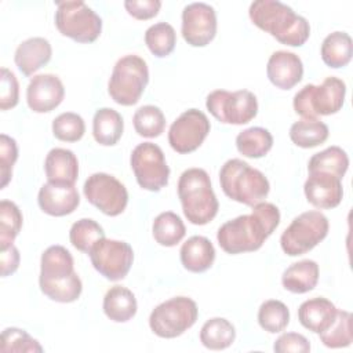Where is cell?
<instances>
[{"instance_id":"cell-1","label":"cell","mask_w":353,"mask_h":353,"mask_svg":"<svg viewBox=\"0 0 353 353\" xmlns=\"http://www.w3.org/2000/svg\"><path fill=\"white\" fill-rule=\"evenodd\" d=\"M279 223V208L272 203L261 201L252 205L251 214L225 222L218 229L216 240L219 247L228 254L252 252L262 247Z\"/></svg>"},{"instance_id":"cell-2","label":"cell","mask_w":353,"mask_h":353,"mask_svg":"<svg viewBox=\"0 0 353 353\" xmlns=\"http://www.w3.org/2000/svg\"><path fill=\"white\" fill-rule=\"evenodd\" d=\"M248 15L255 26L285 46L301 47L310 36V25L306 18L279 0L254 1L250 6Z\"/></svg>"},{"instance_id":"cell-3","label":"cell","mask_w":353,"mask_h":353,"mask_svg":"<svg viewBox=\"0 0 353 353\" xmlns=\"http://www.w3.org/2000/svg\"><path fill=\"white\" fill-rule=\"evenodd\" d=\"M39 285L51 301L70 303L79 299L83 284L74 272L72 254L62 245H50L40 259Z\"/></svg>"},{"instance_id":"cell-4","label":"cell","mask_w":353,"mask_h":353,"mask_svg":"<svg viewBox=\"0 0 353 353\" xmlns=\"http://www.w3.org/2000/svg\"><path fill=\"white\" fill-rule=\"evenodd\" d=\"M178 197L183 215L193 225H207L219 208L210 175L203 168H188L178 179Z\"/></svg>"},{"instance_id":"cell-5","label":"cell","mask_w":353,"mask_h":353,"mask_svg":"<svg viewBox=\"0 0 353 353\" xmlns=\"http://www.w3.org/2000/svg\"><path fill=\"white\" fill-rule=\"evenodd\" d=\"M219 183L230 200L250 207L263 201L270 190L268 178L241 159H230L221 167Z\"/></svg>"},{"instance_id":"cell-6","label":"cell","mask_w":353,"mask_h":353,"mask_svg":"<svg viewBox=\"0 0 353 353\" xmlns=\"http://www.w3.org/2000/svg\"><path fill=\"white\" fill-rule=\"evenodd\" d=\"M346 84L343 80L330 76L320 85L306 84L295 95L292 106L296 114L306 120H314L319 116L338 113L345 102Z\"/></svg>"},{"instance_id":"cell-7","label":"cell","mask_w":353,"mask_h":353,"mask_svg":"<svg viewBox=\"0 0 353 353\" xmlns=\"http://www.w3.org/2000/svg\"><path fill=\"white\" fill-rule=\"evenodd\" d=\"M148 83L149 69L145 59L130 54L116 62L108 83V92L116 103L132 106L141 99Z\"/></svg>"},{"instance_id":"cell-8","label":"cell","mask_w":353,"mask_h":353,"mask_svg":"<svg viewBox=\"0 0 353 353\" xmlns=\"http://www.w3.org/2000/svg\"><path fill=\"white\" fill-rule=\"evenodd\" d=\"M328 229L330 223L323 212L314 210L302 212L281 233V250L290 256L306 254L327 237Z\"/></svg>"},{"instance_id":"cell-9","label":"cell","mask_w":353,"mask_h":353,"mask_svg":"<svg viewBox=\"0 0 353 353\" xmlns=\"http://www.w3.org/2000/svg\"><path fill=\"white\" fill-rule=\"evenodd\" d=\"M55 26L77 43H92L102 32V19L84 1H57Z\"/></svg>"},{"instance_id":"cell-10","label":"cell","mask_w":353,"mask_h":353,"mask_svg":"<svg viewBox=\"0 0 353 353\" xmlns=\"http://www.w3.org/2000/svg\"><path fill=\"white\" fill-rule=\"evenodd\" d=\"M199 317L196 302L188 296H175L157 305L149 316L152 332L160 338L171 339L188 331Z\"/></svg>"},{"instance_id":"cell-11","label":"cell","mask_w":353,"mask_h":353,"mask_svg":"<svg viewBox=\"0 0 353 353\" xmlns=\"http://www.w3.org/2000/svg\"><path fill=\"white\" fill-rule=\"evenodd\" d=\"M205 106L223 124L243 125L255 119L258 113L256 97L248 90H215L207 95Z\"/></svg>"},{"instance_id":"cell-12","label":"cell","mask_w":353,"mask_h":353,"mask_svg":"<svg viewBox=\"0 0 353 353\" xmlns=\"http://www.w3.org/2000/svg\"><path fill=\"white\" fill-rule=\"evenodd\" d=\"M130 165L138 185L149 192H159L168 183L170 167L161 148L152 142H143L134 148Z\"/></svg>"},{"instance_id":"cell-13","label":"cell","mask_w":353,"mask_h":353,"mask_svg":"<svg viewBox=\"0 0 353 353\" xmlns=\"http://www.w3.org/2000/svg\"><path fill=\"white\" fill-rule=\"evenodd\" d=\"M83 193L88 203L109 216L120 215L128 204L125 186L117 178L106 172L90 175L84 182Z\"/></svg>"},{"instance_id":"cell-14","label":"cell","mask_w":353,"mask_h":353,"mask_svg":"<svg viewBox=\"0 0 353 353\" xmlns=\"http://www.w3.org/2000/svg\"><path fill=\"white\" fill-rule=\"evenodd\" d=\"M94 269L110 281L123 280L134 262L132 247L120 240L101 239L88 252Z\"/></svg>"},{"instance_id":"cell-15","label":"cell","mask_w":353,"mask_h":353,"mask_svg":"<svg viewBox=\"0 0 353 353\" xmlns=\"http://www.w3.org/2000/svg\"><path fill=\"white\" fill-rule=\"evenodd\" d=\"M210 130V120L201 110L188 109L171 124L168 143L176 153H192L201 146Z\"/></svg>"},{"instance_id":"cell-16","label":"cell","mask_w":353,"mask_h":353,"mask_svg":"<svg viewBox=\"0 0 353 353\" xmlns=\"http://www.w3.org/2000/svg\"><path fill=\"white\" fill-rule=\"evenodd\" d=\"M216 12L207 3H190L182 11V37L192 47H204L216 34Z\"/></svg>"},{"instance_id":"cell-17","label":"cell","mask_w":353,"mask_h":353,"mask_svg":"<svg viewBox=\"0 0 353 353\" xmlns=\"http://www.w3.org/2000/svg\"><path fill=\"white\" fill-rule=\"evenodd\" d=\"M65 97L61 79L51 73L36 74L30 79L26 88V102L36 113H48L58 108Z\"/></svg>"},{"instance_id":"cell-18","label":"cell","mask_w":353,"mask_h":353,"mask_svg":"<svg viewBox=\"0 0 353 353\" xmlns=\"http://www.w3.org/2000/svg\"><path fill=\"white\" fill-rule=\"evenodd\" d=\"M303 192L306 200L316 208L331 210L338 207L342 201V179L327 172H309Z\"/></svg>"},{"instance_id":"cell-19","label":"cell","mask_w":353,"mask_h":353,"mask_svg":"<svg viewBox=\"0 0 353 353\" xmlns=\"http://www.w3.org/2000/svg\"><path fill=\"white\" fill-rule=\"evenodd\" d=\"M37 203L47 215L65 216L79 207L80 196L74 185L47 182L39 190Z\"/></svg>"},{"instance_id":"cell-20","label":"cell","mask_w":353,"mask_h":353,"mask_svg":"<svg viewBox=\"0 0 353 353\" xmlns=\"http://www.w3.org/2000/svg\"><path fill=\"white\" fill-rule=\"evenodd\" d=\"M266 74L274 87L280 90H291L302 80L303 63L296 54L279 50L269 57Z\"/></svg>"},{"instance_id":"cell-21","label":"cell","mask_w":353,"mask_h":353,"mask_svg":"<svg viewBox=\"0 0 353 353\" xmlns=\"http://www.w3.org/2000/svg\"><path fill=\"white\" fill-rule=\"evenodd\" d=\"M52 48L44 37H30L23 40L15 50L14 61L19 72L25 76H32L51 59Z\"/></svg>"},{"instance_id":"cell-22","label":"cell","mask_w":353,"mask_h":353,"mask_svg":"<svg viewBox=\"0 0 353 353\" xmlns=\"http://www.w3.org/2000/svg\"><path fill=\"white\" fill-rule=\"evenodd\" d=\"M336 306L323 296H316L301 303L298 309L299 323L309 331L320 334L325 331L335 320Z\"/></svg>"},{"instance_id":"cell-23","label":"cell","mask_w":353,"mask_h":353,"mask_svg":"<svg viewBox=\"0 0 353 353\" xmlns=\"http://www.w3.org/2000/svg\"><path fill=\"white\" fill-rule=\"evenodd\" d=\"M44 171L48 182L74 185L79 176L77 157L69 149L54 148L46 156Z\"/></svg>"},{"instance_id":"cell-24","label":"cell","mask_w":353,"mask_h":353,"mask_svg":"<svg viewBox=\"0 0 353 353\" xmlns=\"http://www.w3.org/2000/svg\"><path fill=\"white\" fill-rule=\"evenodd\" d=\"M181 263L192 273L208 270L215 261V248L204 236H192L181 247Z\"/></svg>"},{"instance_id":"cell-25","label":"cell","mask_w":353,"mask_h":353,"mask_svg":"<svg viewBox=\"0 0 353 353\" xmlns=\"http://www.w3.org/2000/svg\"><path fill=\"white\" fill-rule=\"evenodd\" d=\"M102 307L106 317L112 321L125 323L135 316L138 303L132 291L121 285H113L106 291Z\"/></svg>"},{"instance_id":"cell-26","label":"cell","mask_w":353,"mask_h":353,"mask_svg":"<svg viewBox=\"0 0 353 353\" xmlns=\"http://www.w3.org/2000/svg\"><path fill=\"white\" fill-rule=\"evenodd\" d=\"M319 283V265L312 259H302L290 265L283 276V287L292 294H305L312 291Z\"/></svg>"},{"instance_id":"cell-27","label":"cell","mask_w":353,"mask_h":353,"mask_svg":"<svg viewBox=\"0 0 353 353\" xmlns=\"http://www.w3.org/2000/svg\"><path fill=\"white\" fill-rule=\"evenodd\" d=\"M124 130L121 114L112 108H101L92 119V137L102 146L116 145Z\"/></svg>"},{"instance_id":"cell-28","label":"cell","mask_w":353,"mask_h":353,"mask_svg":"<svg viewBox=\"0 0 353 353\" xmlns=\"http://www.w3.org/2000/svg\"><path fill=\"white\" fill-rule=\"evenodd\" d=\"M321 59L332 69L346 66L353 54L352 37L346 32H332L321 43Z\"/></svg>"},{"instance_id":"cell-29","label":"cell","mask_w":353,"mask_h":353,"mask_svg":"<svg viewBox=\"0 0 353 353\" xmlns=\"http://www.w3.org/2000/svg\"><path fill=\"white\" fill-rule=\"evenodd\" d=\"M236 339L234 325L223 317L207 320L200 330V342L210 350H223Z\"/></svg>"},{"instance_id":"cell-30","label":"cell","mask_w":353,"mask_h":353,"mask_svg":"<svg viewBox=\"0 0 353 353\" xmlns=\"http://www.w3.org/2000/svg\"><path fill=\"white\" fill-rule=\"evenodd\" d=\"M349 168V157L347 153L339 146H330L319 153H314L309 163L307 171L309 172H327L335 175L336 178L342 179Z\"/></svg>"},{"instance_id":"cell-31","label":"cell","mask_w":353,"mask_h":353,"mask_svg":"<svg viewBox=\"0 0 353 353\" xmlns=\"http://www.w3.org/2000/svg\"><path fill=\"white\" fill-rule=\"evenodd\" d=\"M273 146L272 134L262 127H250L236 137V148L240 154L250 159H259L268 154Z\"/></svg>"},{"instance_id":"cell-32","label":"cell","mask_w":353,"mask_h":353,"mask_svg":"<svg viewBox=\"0 0 353 353\" xmlns=\"http://www.w3.org/2000/svg\"><path fill=\"white\" fill-rule=\"evenodd\" d=\"M330 135L328 125L319 119L314 120H306L302 119L299 121H295L290 128V139L294 145L310 149L316 148L327 141Z\"/></svg>"},{"instance_id":"cell-33","label":"cell","mask_w":353,"mask_h":353,"mask_svg":"<svg viewBox=\"0 0 353 353\" xmlns=\"http://www.w3.org/2000/svg\"><path fill=\"white\" fill-rule=\"evenodd\" d=\"M152 233L156 243L160 245L174 247L185 237L186 228L179 215L172 211H165L154 218Z\"/></svg>"},{"instance_id":"cell-34","label":"cell","mask_w":353,"mask_h":353,"mask_svg":"<svg viewBox=\"0 0 353 353\" xmlns=\"http://www.w3.org/2000/svg\"><path fill=\"white\" fill-rule=\"evenodd\" d=\"M145 44L154 57H168L176 44L175 29L167 22H157L146 29Z\"/></svg>"},{"instance_id":"cell-35","label":"cell","mask_w":353,"mask_h":353,"mask_svg":"<svg viewBox=\"0 0 353 353\" xmlns=\"http://www.w3.org/2000/svg\"><path fill=\"white\" fill-rule=\"evenodd\" d=\"M324 346L331 349L347 347L353 342L352 331V314L347 310H339L334 323L323 332L319 334Z\"/></svg>"},{"instance_id":"cell-36","label":"cell","mask_w":353,"mask_h":353,"mask_svg":"<svg viewBox=\"0 0 353 353\" xmlns=\"http://www.w3.org/2000/svg\"><path fill=\"white\" fill-rule=\"evenodd\" d=\"M132 123L135 132L143 138H157L165 128L164 113L154 105H145L137 109Z\"/></svg>"},{"instance_id":"cell-37","label":"cell","mask_w":353,"mask_h":353,"mask_svg":"<svg viewBox=\"0 0 353 353\" xmlns=\"http://www.w3.org/2000/svg\"><path fill=\"white\" fill-rule=\"evenodd\" d=\"M105 237V232L102 226L91 219V218H81L77 222H74L69 230V240L72 245L81 251L88 254L90 250L97 244L101 239Z\"/></svg>"},{"instance_id":"cell-38","label":"cell","mask_w":353,"mask_h":353,"mask_svg":"<svg viewBox=\"0 0 353 353\" xmlns=\"http://www.w3.org/2000/svg\"><path fill=\"white\" fill-rule=\"evenodd\" d=\"M22 228V214L18 205L10 200L0 201V250L14 245V240Z\"/></svg>"},{"instance_id":"cell-39","label":"cell","mask_w":353,"mask_h":353,"mask_svg":"<svg viewBox=\"0 0 353 353\" xmlns=\"http://www.w3.org/2000/svg\"><path fill=\"white\" fill-rule=\"evenodd\" d=\"M258 323L262 330L270 334L281 332L290 323V310L281 301H265L258 310Z\"/></svg>"},{"instance_id":"cell-40","label":"cell","mask_w":353,"mask_h":353,"mask_svg":"<svg viewBox=\"0 0 353 353\" xmlns=\"http://www.w3.org/2000/svg\"><path fill=\"white\" fill-rule=\"evenodd\" d=\"M85 132L83 117L73 112H65L57 116L52 121V134L62 142H77Z\"/></svg>"},{"instance_id":"cell-41","label":"cell","mask_w":353,"mask_h":353,"mask_svg":"<svg viewBox=\"0 0 353 353\" xmlns=\"http://www.w3.org/2000/svg\"><path fill=\"white\" fill-rule=\"evenodd\" d=\"M0 350L3 353H22V352H43V346L32 338L25 330L8 327L1 332Z\"/></svg>"},{"instance_id":"cell-42","label":"cell","mask_w":353,"mask_h":353,"mask_svg":"<svg viewBox=\"0 0 353 353\" xmlns=\"http://www.w3.org/2000/svg\"><path fill=\"white\" fill-rule=\"evenodd\" d=\"M18 159V146L14 138L0 135V189H4L12 178V167Z\"/></svg>"},{"instance_id":"cell-43","label":"cell","mask_w":353,"mask_h":353,"mask_svg":"<svg viewBox=\"0 0 353 353\" xmlns=\"http://www.w3.org/2000/svg\"><path fill=\"white\" fill-rule=\"evenodd\" d=\"M0 81V109L8 110L15 108L19 101V84L15 74L7 68H1Z\"/></svg>"},{"instance_id":"cell-44","label":"cell","mask_w":353,"mask_h":353,"mask_svg":"<svg viewBox=\"0 0 353 353\" xmlns=\"http://www.w3.org/2000/svg\"><path fill=\"white\" fill-rule=\"evenodd\" d=\"M276 353H307L310 352V343L302 334L298 332H285L281 334L273 345Z\"/></svg>"},{"instance_id":"cell-45","label":"cell","mask_w":353,"mask_h":353,"mask_svg":"<svg viewBox=\"0 0 353 353\" xmlns=\"http://www.w3.org/2000/svg\"><path fill=\"white\" fill-rule=\"evenodd\" d=\"M161 1L159 0H127L124 1V8L127 12L139 21L150 19L156 17L160 11Z\"/></svg>"},{"instance_id":"cell-46","label":"cell","mask_w":353,"mask_h":353,"mask_svg":"<svg viewBox=\"0 0 353 353\" xmlns=\"http://www.w3.org/2000/svg\"><path fill=\"white\" fill-rule=\"evenodd\" d=\"M19 259H21L19 251L15 245H11L7 250H3L1 251V261H0L1 277H7V276L15 273L18 266H19Z\"/></svg>"}]
</instances>
